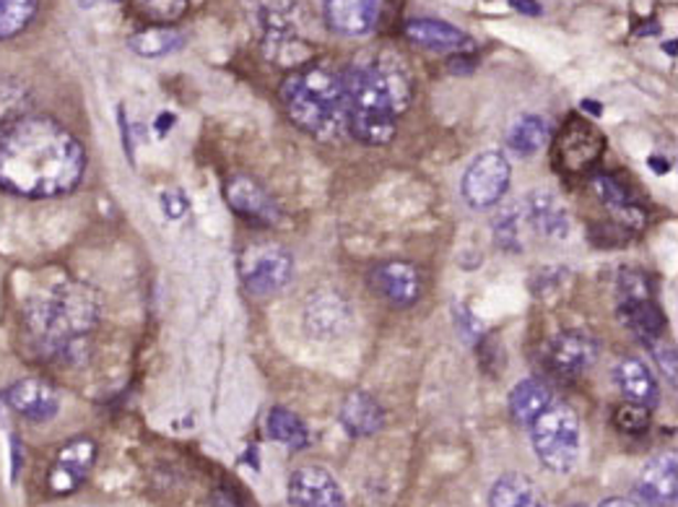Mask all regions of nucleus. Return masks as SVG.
<instances>
[{"label":"nucleus","instance_id":"nucleus-10","mask_svg":"<svg viewBox=\"0 0 678 507\" xmlns=\"http://www.w3.org/2000/svg\"><path fill=\"white\" fill-rule=\"evenodd\" d=\"M224 195L232 212H235L239 219L255 224V227H273V224L281 219V208L279 203L273 201V195L268 193L258 180L245 175V172L229 175Z\"/></svg>","mask_w":678,"mask_h":507},{"label":"nucleus","instance_id":"nucleus-29","mask_svg":"<svg viewBox=\"0 0 678 507\" xmlns=\"http://www.w3.org/2000/svg\"><path fill=\"white\" fill-rule=\"evenodd\" d=\"M268 434L276 443H281L289 451H304L310 445V430L304 427L302 419H299L294 411L283 409V406H276L268 414Z\"/></svg>","mask_w":678,"mask_h":507},{"label":"nucleus","instance_id":"nucleus-3","mask_svg":"<svg viewBox=\"0 0 678 507\" xmlns=\"http://www.w3.org/2000/svg\"><path fill=\"white\" fill-rule=\"evenodd\" d=\"M99 296L78 281H63L26 308L24 323L36 349L47 357H68L97 328Z\"/></svg>","mask_w":678,"mask_h":507},{"label":"nucleus","instance_id":"nucleus-28","mask_svg":"<svg viewBox=\"0 0 678 507\" xmlns=\"http://www.w3.org/2000/svg\"><path fill=\"white\" fill-rule=\"evenodd\" d=\"M185 45V34L174 26H146L128 40V47L141 57H164Z\"/></svg>","mask_w":678,"mask_h":507},{"label":"nucleus","instance_id":"nucleus-16","mask_svg":"<svg viewBox=\"0 0 678 507\" xmlns=\"http://www.w3.org/2000/svg\"><path fill=\"white\" fill-rule=\"evenodd\" d=\"M383 19V0H325V24L344 37H364Z\"/></svg>","mask_w":678,"mask_h":507},{"label":"nucleus","instance_id":"nucleus-31","mask_svg":"<svg viewBox=\"0 0 678 507\" xmlns=\"http://www.w3.org/2000/svg\"><path fill=\"white\" fill-rule=\"evenodd\" d=\"M36 11H40V0H0V42L26 32Z\"/></svg>","mask_w":678,"mask_h":507},{"label":"nucleus","instance_id":"nucleus-26","mask_svg":"<svg viewBox=\"0 0 678 507\" xmlns=\"http://www.w3.org/2000/svg\"><path fill=\"white\" fill-rule=\"evenodd\" d=\"M551 401H553V396H551L549 386L536 378H528V380L517 382V386L509 390V414H513L517 424L528 427L536 422V417L541 414Z\"/></svg>","mask_w":678,"mask_h":507},{"label":"nucleus","instance_id":"nucleus-39","mask_svg":"<svg viewBox=\"0 0 678 507\" xmlns=\"http://www.w3.org/2000/svg\"><path fill=\"white\" fill-rule=\"evenodd\" d=\"M172 122H174V118H172V115H164V118H159V120H157L159 136H164V133H166V130H164V128H170V126H172Z\"/></svg>","mask_w":678,"mask_h":507},{"label":"nucleus","instance_id":"nucleus-27","mask_svg":"<svg viewBox=\"0 0 678 507\" xmlns=\"http://www.w3.org/2000/svg\"><path fill=\"white\" fill-rule=\"evenodd\" d=\"M549 139H551V128L541 115H520V118L513 122V128L507 130V147L523 159L534 157L541 149H546Z\"/></svg>","mask_w":678,"mask_h":507},{"label":"nucleus","instance_id":"nucleus-15","mask_svg":"<svg viewBox=\"0 0 678 507\" xmlns=\"http://www.w3.org/2000/svg\"><path fill=\"white\" fill-rule=\"evenodd\" d=\"M289 499L294 507H346L341 484L320 466H302L289 476Z\"/></svg>","mask_w":678,"mask_h":507},{"label":"nucleus","instance_id":"nucleus-19","mask_svg":"<svg viewBox=\"0 0 678 507\" xmlns=\"http://www.w3.org/2000/svg\"><path fill=\"white\" fill-rule=\"evenodd\" d=\"M262 55L279 68H302L312 63L310 42L299 40L297 32L289 24H283L279 17L266 19V34H262Z\"/></svg>","mask_w":678,"mask_h":507},{"label":"nucleus","instance_id":"nucleus-5","mask_svg":"<svg viewBox=\"0 0 678 507\" xmlns=\"http://www.w3.org/2000/svg\"><path fill=\"white\" fill-rule=\"evenodd\" d=\"M538 461L557 474H570L582 453V427L572 406L551 401L530 424Z\"/></svg>","mask_w":678,"mask_h":507},{"label":"nucleus","instance_id":"nucleus-37","mask_svg":"<svg viewBox=\"0 0 678 507\" xmlns=\"http://www.w3.org/2000/svg\"><path fill=\"white\" fill-rule=\"evenodd\" d=\"M513 3V9L523 11V13H530V17H536V13H541V9H538L536 0H509Z\"/></svg>","mask_w":678,"mask_h":507},{"label":"nucleus","instance_id":"nucleus-7","mask_svg":"<svg viewBox=\"0 0 678 507\" xmlns=\"http://www.w3.org/2000/svg\"><path fill=\"white\" fill-rule=\"evenodd\" d=\"M294 277V258L276 242L252 245L243 252V281L255 296H271L281 292Z\"/></svg>","mask_w":678,"mask_h":507},{"label":"nucleus","instance_id":"nucleus-2","mask_svg":"<svg viewBox=\"0 0 678 507\" xmlns=\"http://www.w3.org/2000/svg\"><path fill=\"white\" fill-rule=\"evenodd\" d=\"M348 133L364 147H385L396 139L398 118L408 110L413 82L396 55H367L344 74Z\"/></svg>","mask_w":678,"mask_h":507},{"label":"nucleus","instance_id":"nucleus-17","mask_svg":"<svg viewBox=\"0 0 678 507\" xmlns=\"http://www.w3.org/2000/svg\"><path fill=\"white\" fill-rule=\"evenodd\" d=\"M406 37L417 45L434 50V53H452V55H465L473 53L476 42L469 32H463L461 26L450 24L442 19H411L406 24Z\"/></svg>","mask_w":678,"mask_h":507},{"label":"nucleus","instance_id":"nucleus-9","mask_svg":"<svg viewBox=\"0 0 678 507\" xmlns=\"http://www.w3.org/2000/svg\"><path fill=\"white\" fill-rule=\"evenodd\" d=\"M513 166L502 151H484L465 170L461 193L471 208H492L507 193Z\"/></svg>","mask_w":678,"mask_h":507},{"label":"nucleus","instance_id":"nucleus-32","mask_svg":"<svg viewBox=\"0 0 678 507\" xmlns=\"http://www.w3.org/2000/svg\"><path fill=\"white\" fill-rule=\"evenodd\" d=\"M136 13L154 26H170L191 11V0H130Z\"/></svg>","mask_w":678,"mask_h":507},{"label":"nucleus","instance_id":"nucleus-21","mask_svg":"<svg viewBox=\"0 0 678 507\" xmlns=\"http://www.w3.org/2000/svg\"><path fill=\"white\" fill-rule=\"evenodd\" d=\"M525 219L541 237L549 240H564L570 235V214L561 206L557 195L549 191H536L525 201Z\"/></svg>","mask_w":678,"mask_h":507},{"label":"nucleus","instance_id":"nucleus-8","mask_svg":"<svg viewBox=\"0 0 678 507\" xmlns=\"http://www.w3.org/2000/svg\"><path fill=\"white\" fill-rule=\"evenodd\" d=\"M603 147H606L603 136L588 120L574 115L559 128L557 139H553V166L564 175H582L598 164Z\"/></svg>","mask_w":678,"mask_h":507},{"label":"nucleus","instance_id":"nucleus-6","mask_svg":"<svg viewBox=\"0 0 678 507\" xmlns=\"http://www.w3.org/2000/svg\"><path fill=\"white\" fill-rule=\"evenodd\" d=\"M616 313L626 328L643 342H660L666 331V313L658 302L653 300L650 281L645 273L624 268L616 279Z\"/></svg>","mask_w":678,"mask_h":507},{"label":"nucleus","instance_id":"nucleus-25","mask_svg":"<svg viewBox=\"0 0 678 507\" xmlns=\"http://www.w3.org/2000/svg\"><path fill=\"white\" fill-rule=\"evenodd\" d=\"M488 507H546V499L528 476L505 474L488 489Z\"/></svg>","mask_w":678,"mask_h":507},{"label":"nucleus","instance_id":"nucleus-1","mask_svg":"<svg viewBox=\"0 0 678 507\" xmlns=\"http://www.w3.org/2000/svg\"><path fill=\"white\" fill-rule=\"evenodd\" d=\"M84 143L45 115H26L0 133V191L26 201L68 195L86 175Z\"/></svg>","mask_w":678,"mask_h":507},{"label":"nucleus","instance_id":"nucleus-14","mask_svg":"<svg viewBox=\"0 0 678 507\" xmlns=\"http://www.w3.org/2000/svg\"><path fill=\"white\" fill-rule=\"evenodd\" d=\"M3 401L9 409L17 411L19 417L36 424L50 422V419H55L57 411H61V396L42 378H24L11 382V386L3 390Z\"/></svg>","mask_w":678,"mask_h":507},{"label":"nucleus","instance_id":"nucleus-24","mask_svg":"<svg viewBox=\"0 0 678 507\" xmlns=\"http://www.w3.org/2000/svg\"><path fill=\"white\" fill-rule=\"evenodd\" d=\"M341 424L352 438H369V434L383 430L385 411L377 403V398L356 390V393H348L344 406H341Z\"/></svg>","mask_w":678,"mask_h":507},{"label":"nucleus","instance_id":"nucleus-12","mask_svg":"<svg viewBox=\"0 0 678 507\" xmlns=\"http://www.w3.org/2000/svg\"><path fill=\"white\" fill-rule=\"evenodd\" d=\"M601 346L585 331H561L549 342L546 359L553 373L561 378H580L595 365Z\"/></svg>","mask_w":678,"mask_h":507},{"label":"nucleus","instance_id":"nucleus-23","mask_svg":"<svg viewBox=\"0 0 678 507\" xmlns=\"http://www.w3.org/2000/svg\"><path fill=\"white\" fill-rule=\"evenodd\" d=\"M348 317H352V308L341 300L338 294H315V300L308 304L304 310V325L312 336L327 338L335 336L346 328Z\"/></svg>","mask_w":678,"mask_h":507},{"label":"nucleus","instance_id":"nucleus-35","mask_svg":"<svg viewBox=\"0 0 678 507\" xmlns=\"http://www.w3.org/2000/svg\"><path fill=\"white\" fill-rule=\"evenodd\" d=\"M494 231H497V240L505 250H520V242H517V219L513 212H505L499 216V222L494 224Z\"/></svg>","mask_w":678,"mask_h":507},{"label":"nucleus","instance_id":"nucleus-36","mask_svg":"<svg viewBox=\"0 0 678 507\" xmlns=\"http://www.w3.org/2000/svg\"><path fill=\"white\" fill-rule=\"evenodd\" d=\"M598 507H645V505H639L637 499H629V497H609V499H603Z\"/></svg>","mask_w":678,"mask_h":507},{"label":"nucleus","instance_id":"nucleus-30","mask_svg":"<svg viewBox=\"0 0 678 507\" xmlns=\"http://www.w3.org/2000/svg\"><path fill=\"white\" fill-rule=\"evenodd\" d=\"M32 105L34 97L26 84H21L19 78L0 76V133H3L6 128H11L13 122L26 118Z\"/></svg>","mask_w":678,"mask_h":507},{"label":"nucleus","instance_id":"nucleus-33","mask_svg":"<svg viewBox=\"0 0 678 507\" xmlns=\"http://www.w3.org/2000/svg\"><path fill=\"white\" fill-rule=\"evenodd\" d=\"M616 430H622L624 434H643L647 427H650V409L639 403H622L614 414Z\"/></svg>","mask_w":678,"mask_h":507},{"label":"nucleus","instance_id":"nucleus-4","mask_svg":"<svg viewBox=\"0 0 678 507\" xmlns=\"http://www.w3.org/2000/svg\"><path fill=\"white\" fill-rule=\"evenodd\" d=\"M281 101L291 122L312 139L335 141L348 130L344 76L331 65L308 63L291 71L281 84Z\"/></svg>","mask_w":678,"mask_h":507},{"label":"nucleus","instance_id":"nucleus-13","mask_svg":"<svg viewBox=\"0 0 678 507\" xmlns=\"http://www.w3.org/2000/svg\"><path fill=\"white\" fill-rule=\"evenodd\" d=\"M369 284L392 308H411L421 296V273L408 260H385L369 273Z\"/></svg>","mask_w":678,"mask_h":507},{"label":"nucleus","instance_id":"nucleus-38","mask_svg":"<svg viewBox=\"0 0 678 507\" xmlns=\"http://www.w3.org/2000/svg\"><path fill=\"white\" fill-rule=\"evenodd\" d=\"M109 3H120V0H78L82 9H97V6H109Z\"/></svg>","mask_w":678,"mask_h":507},{"label":"nucleus","instance_id":"nucleus-22","mask_svg":"<svg viewBox=\"0 0 678 507\" xmlns=\"http://www.w3.org/2000/svg\"><path fill=\"white\" fill-rule=\"evenodd\" d=\"M593 187L598 198L606 203L609 212L616 216V222H622L624 227L634 231H643L647 227V212L616 177L598 175L593 180Z\"/></svg>","mask_w":678,"mask_h":507},{"label":"nucleus","instance_id":"nucleus-18","mask_svg":"<svg viewBox=\"0 0 678 507\" xmlns=\"http://www.w3.org/2000/svg\"><path fill=\"white\" fill-rule=\"evenodd\" d=\"M639 503L647 507H674L678 495L676 482V453H663L643 468L634 484Z\"/></svg>","mask_w":678,"mask_h":507},{"label":"nucleus","instance_id":"nucleus-40","mask_svg":"<svg viewBox=\"0 0 678 507\" xmlns=\"http://www.w3.org/2000/svg\"><path fill=\"white\" fill-rule=\"evenodd\" d=\"M567 507H585L582 503H574V505H567Z\"/></svg>","mask_w":678,"mask_h":507},{"label":"nucleus","instance_id":"nucleus-20","mask_svg":"<svg viewBox=\"0 0 678 507\" xmlns=\"http://www.w3.org/2000/svg\"><path fill=\"white\" fill-rule=\"evenodd\" d=\"M614 382L629 403H639L645 409H655L660 401V386L653 369L637 357H624L614 365Z\"/></svg>","mask_w":678,"mask_h":507},{"label":"nucleus","instance_id":"nucleus-11","mask_svg":"<svg viewBox=\"0 0 678 507\" xmlns=\"http://www.w3.org/2000/svg\"><path fill=\"white\" fill-rule=\"evenodd\" d=\"M94 461H97V443L92 438H73L57 451L53 466L47 471V487L55 495H71L89 479Z\"/></svg>","mask_w":678,"mask_h":507},{"label":"nucleus","instance_id":"nucleus-34","mask_svg":"<svg viewBox=\"0 0 678 507\" xmlns=\"http://www.w3.org/2000/svg\"><path fill=\"white\" fill-rule=\"evenodd\" d=\"M159 203H162V212L174 222L185 219L187 212H191V201H187V195L182 191H164Z\"/></svg>","mask_w":678,"mask_h":507}]
</instances>
